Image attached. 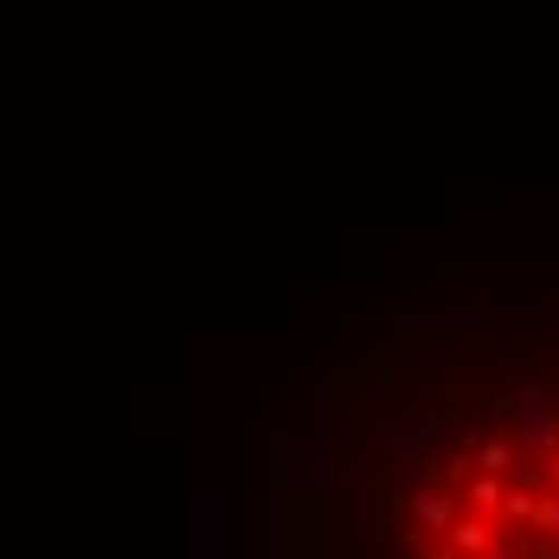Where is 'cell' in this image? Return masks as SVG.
I'll return each mask as SVG.
<instances>
[{"instance_id":"6da1fadb","label":"cell","mask_w":559,"mask_h":559,"mask_svg":"<svg viewBox=\"0 0 559 559\" xmlns=\"http://www.w3.org/2000/svg\"><path fill=\"white\" fill-rule=\"evenodd\" d=\"M489 412L496 425L412 456L392 502L412 559H559V386L514 380Z\"/></svg>"}]
</instances>
